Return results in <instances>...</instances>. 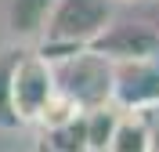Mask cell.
<instances>
[{"label": "cell", "mask_w": 159, "mask_h": 152, "mask_svg": "<svg viewBox=\"0 0 159 152\" xmlns=\"http://www.w3.org/2000/svg\"><path fill=\"white\" fill-rule=\"evenodd\" d=\"M51 62L58 91H65L80 109H101L112 101V62L90 47L61 51V54H43Z\"/></svg>", "instance_id": "obj_1"}, {"label": "cell", "mask_w": 159, "mask_h": 152, "mask_svg": "<svg viewBox=\"0 0 159 152\" xmlns=\"http://www.w3.org/2000/svg\"><path fill=\"white\" fill-rule=\"evenodd\" d=\"M109 22H112V0H54L43 36H40V54L90 47Z\"/></svg>", "instance_id": "obj_2"}, {"label": "cell", "mask_w": 159, "mask_h": 152, "mask_svg": "<svg viewBox=\"0 0 159 152\" xmlns=\"http://www.w3.org/2000/svg\"><path fill=\"white\" fill-rule=\"evenodd\" d=\"M54 72L51 62L43 54H22L11 62V80H7V94H11V116L25 123H36L43 101L54 94Z\"/></svg>", "instance_id": "obj_3"}, {"label": "cell", "mask_w": 159, "mask_h": 152, "mask_svg": "<svg viewBox=\"0 0 159 152\" xmlns=\"http://www.w3.org/2000/svg\"><path fill=\"white\" fill-rule=\"evenodd\" d=\"M90 51L105 54L109 62H130V58H156L159 33L145 22H109L94 36Z\"/></svg>", "instance_id": "obj_4"}, {"label": "cell", "mask_w": 159, "mask_h": 152, "mask_svg": "<svg viewBox=\"0 0 159 152\" xmlns=\"http://www.w3.org/2000/svg\"><path fill=\"white\" fill-rule=\"evenodd\" d=\"M112 101L123 109H141L159 101V65L152 58L112 62Z\"/></svg>", "instance_id": "obj_5"}, {"label": "cell", "mask_w": 159, "mask_h": 152, "mask_svg": "<svg viewBox=\"0 0 159 152\" xmlns=\"http://www.w3.org/2000/svg\"><path fill=\"white\" fill-rule=\"evenodd\" d=\"M51 7H54V0H11L7 4L11 33L22 36V40H40L43 36V25L51 18Z\"/></svg>", "instance_id": "obj_6"}, {"label": "cell", "mask_w": 159, "mask_h": 152, "mask_svg": "<svg viewBox=\"0 0 159 152\" xmlns=\"http://www.w3.org/2000/svg\"><path fill=\"white\" fill-rule=\"evenodd\" d=\"M105 152H148V131L134 116H119Z\"/></svg>", "instance_id": "obj_7"}, {"label": "cell", "mask_w": 159, "mask_h": 152, "mask_svg": "<svg viewBox=\"0 0 159 152\" xmlns=\"http://www.w3.org/2000/svg\"><path fill=\"white\" fill-rule=\"evenodd\" d=\"M116 112H109L105 105L101 109H87L83 112V123H87V149L90 152H105L109 149V138L116 131Z\"/></svg>", "instance_id": "obj_8"}, {"label": "cell", "mask_w": 159, "mask_h": 152, "mask_svg": "<svg viewBox=\"0 0 159 152\" xmlns=\"http://www.w3.org/2000/svg\"><path fill=\"white\" fill-rule=\"evenodd\" d=\"M51 152H90L87 149V123H83V112L76 120L61 123V127H51Z\"/></svg>", "instance_id": "obj_9"}, {"label": "cell", "mask_w": 159, "mask_h": 152, "mask_svg": "<svg viewBox=\"0 0 159 152\" xmlns=\"http://www.w3.org/2000/svg\"><path fill=\"white\" fill-rule=\"evenodd\" d=\"M80 112H83V109H80L76 101H72V98H69V94H65V91H58V87H54V94H51V98L43 101V109H40L36 123H43V127H47V131H51V127H61V123L76 120Z\"/></svg>", "instance_id": "obj_10"}, {"label": "cell", "mask_w": 159, "mask_h": 152, "mask_svg": "<svg viewBox=\"0 0 159 152\" xmlns=\"http://www.w3.org/2000/svg\"><path fill=\"white\" fill-rule=\"evenodd\" d=\"M11 62H15V58H11ZM11 62H0V123H15V116H11V94H7Z\"/></svg>", "instance_id": "obj_11"}]
</instances>
